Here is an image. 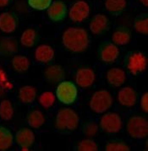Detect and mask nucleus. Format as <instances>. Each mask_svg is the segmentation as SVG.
<instances>
[{
  "label": "nucleus",
  "instance_id": "nucleus-1",
  "mask_svg": "<svg viewBox=\"0 0 148 151\" xmlns=\"http://www.w3.org/2000/svg\"><path fill=\"white\" fill-rule=\"evenodd\" d=\"M62 44L65 50L71 53H83L90 47L91 38L86 29L70 26L62 33Z\"/></svg>",
  "mask_w": 148,
  "mask_h": 151
},
{
  "label": "nucleus",
  "instance_id": "nucleus-2",
  "mask_svg": "<svg viewBox=\"0 0 148 151\" xmlns=\"http://www.w3.org/2000/svg\"><path fill=\"white\" fill-rule=\"evenodd\" d=\"M79 113L73 108L68 106L61 107L55 116L54 127L60 133H71L80 126Z\"/></svg>",
  "mask_w": 148,
  "mask_h": 151
},
{
  "label": "nucleus",
  "instance_id": "nucleus-3",
  "mask_svg": "<svg viewBox=\"0 0 148 151\" xmlns=\"http://www.w3.org/2000/svg\"><path fill=\"white\" fill-rule=\"evenodd\" d=\"M123 64L127 72L132 76H138L147 68V56L141 51H131L125 55Z\"/></svg>",
  "mask_w": 148,
  "mask_h": 151
},
{
  "label": "nucleus",
  "instance_id": "nucleus-4",
  "mask_svg": "<svg viewBox=\"0 0 148 151\" xmlns=\"http://www.w3.org/2000/svg\"><path fill=\"white\" fill-rule=\"evenodd\" d=\"M126 132L131 139L142 140L147 138L148 120L146 116L134 114L126 122Z\"/></svg>",
  "mask_w": 148,
  "mask_h": 151
},
{
  "label": "nucleus",
  "instance_id": "nucleus-5",
  "mask_svg": "<svg viewBox=\"0 0 148 151\" xmlns=\"http://www.w3.org/2000/svg\"><path fill=\"white\" fill-rule=\"evenodd\" d=\"M113 97L106 89L96 91L89 100V108L97 114H103L113 106Z\"/></svg>",
  "mask_w": 148,
  "mask_h": 151
},
{
  "label": "nucleus",
  "instance_id": "nucleus-6",
  "mask_svg": "<svg viewBox=\"0 0 148 151\" xmlns=\"http://www.w3.org/2000/svg\"><path fill=\"white\" fill-rule=\"evenodd\" d=\"M78 95V86L70 80H63L57 85L56 98L64 105H74L77 101Z\"/></svg>",
  "mask_w": 148,
  "mask_h": 151
},
{
  "label": "nucleus",
  "instance_id": "nucleus-7",
  "mask_svg": "<svg viewBox=\"0 0 148 151\" xmlns=\"http://www.w3.org/2000/svg\"><path fill=\"white\" fill-rule=\"evenodd\" d=\"M99 127L108 134L118 133L123 128V117L116 111H107L99 120Z\"/></svg>",
  "mask_w": 148,
  "mask_h": 151
},
{
  "label": "nucleus",
  "instance_id": "nucleus-8",
  "mask_svg": "<svg viewBox=\"0 0 148 151\" xmlns=\"http://www.w3.org/2000/svg\"><path fill=\"white\" fill-rule=\"evenodd\" d=\"M120 51L113 42L104 40L99 44L97 48V57L103 63L110 65L118 59Z\"/></svg>",
  "mask_w": 148,
  "mask_h": 151
},
{
  "label": "nucleus",
  "instance_id": "nucleus-9",
  "mask_svg": "<svg viewBox=\"0 0 148 151\" xmlns=\"http://www.w3.org/2000/svg\"><path fill=\"white\" fill-rule=\"evenodd\" d=\"M91 14V6L85 0H77L69 9V17L74 23H82L87 20Z\"/></svg>",
  "mask_w": 148,
  "mask_h": 151
},
{
  "label": "nucleus",
  "instance_id": "nucleus-10",
  "mask_svg": "<svg viewBox=\"0 0 148 151\" xmlns=\"http://www.w3.org/2000/svg\"><path fill=\"white\" fill-rule=\"evenodd\" d=\"M138 92L131 86L121 88L117 95V100L120 107L124 109L134 108L138 103Z\"/></svg>",
  "mask_w": 148,
  "mask_h": 151
},
{
  "label": "nucleus",
  "instance_id": "nucleus-11",
  "mask_svg": "<svg viewBox=\"0 0 148 151\" xmlns=\"http://www.w3.org/2000/svg\"><path fill=\"white\" fill-rule=\"evenodd\" d=\"M97 79L96 72L91 67H80L74 73L75 85L81 89H88L92 87Z\"/></svg>",
  "mask_w": 148,
  "mask_h": 151
},
{
  "label": "nucleus",
  "instance_id": "nucleus-12",
  "mask_svg": "<svg viewBox=\"0 0 148 151\" xmlns=\"http://www.w3.org/2000/svg\"><path fill=\"white\" fill-rule=\"evenodd\" d=\"M43 78L45 81L52 85H58L65 79V69L60 64H48L44 68Z\"/></svg>",
  "mask_w": 148,
  "mask_h": 151
},
{
  "label": "nucleus",
  "instance_id": "nucleus-13",
  "mask_svg": "<svg viewBox=\"0 0 148 151\" xmlns=\"http://www.w3.org/2000/svg\"><path fill=\"white\" fill-rule=\"evenodd\" d=\"M48 17L53 23L62 22L66 18L68 8L63 0H54L48 8Z\"/></svg>",
  "mask_w": 148,
  "mask_h": 151
},
{
  "label": "nucleus",
  "instance_id": "nucleus-14",
  "mask_svg": "<svg viewBox=\"0 0 148 151\" xmlns=\"http://www.w3.org/2000/svg\"><path fill=\"white\" fill-rule=\"evenodd\" d=\"M19 24L18 15L14 12L5 11L0 14V30L5 34H11L17 30Z\"/></svg>",
  "mask_w": 148,
  "mask_h": 151
},
{
  "label": "nucleus",
  "instance_id": "nucleus-15",
  "mask_svg": "<svg viewBox=\"0 0 148 151\" xmlns=\"http://www.w3.org/2000/svg\"><path fill=\"white\" fill-rule=\"evenodd\" d=\"M110 28V20L103 14H97L93 16L90 23L89 29L93 35L102 36L108 32Z\"/></svg>",
  "mask_w": 148,
  "mask_h": 151
},
{
  "label": "nucleus",
  "instance_id": "nucleus-16",
  "mask_svg": "<svg viewBox=\"0 0 148 151\" xmlns=\"http://www.w3.org/2000/svg\"><path fill=\"white\" fill-rule=\"evenodd\" d=\"M127 79L125 70L119 67H112L105 73V80L107 84L113 87H120L125 83Z\"/></svg>",
  "mask_w": 148,
  "mask_h": 151
},
{
  "label": "nucleus",
  "instance_id": "nucleus-17",
  "mask_svg": "<svg viewBox=\"0 0 148 151\" xmlns=\"http://www.w3.org/2000/svg\"><path fill=\"white\" fill-rule=\"evenodd\" d=\"M19 46L17 39L13 36L0 37V57L8 58L18 53Z\"/></svg>",
  "mask_w": 148,
  "mask_h": 151
},
{
  "label": "nucleus",
  "instance_id": "nucleus-18",
  "mask_svg": "<svg viewBox=\"0 0 148 151\" xmlns=\"http://www.w3.org/2000/svg\"><path fill=\"white\" fill-rule=\"evenodd\" d=\"M35 61L41 64H50L55 58V50L48 44H41L34 51Z\"/></svg>",
  "mask_w": 148,
  "mask_h": 151
},
{
  "label": "nucleus",
  "instance_id": "nucleus-19",
  "mask_svg": "<svg viewBox=\"0 0 148 151\" xmlns=\"http://www.w3.org/2000/svg\"><path fill=\"white\" fill-rule=\"evenodd\" d=\"M35 133L27 127L19 128L14 135V142L20 148H31L35 144Z\"/></svg>",
  "mask_w": 148,
  "mask_h": 151
},
{
  "label": "nucleus",
  "instance_id": "nucleus-20",
  "mask_svg": "<svg viewBox=\"0 0 148 151\" xmlns=\"http://www.w3.org/2000/svg\"><path fill=\"white\" fill-rule=\"evenodd\" d=\"M132 40V31L127 26L121 25L117 27L113 35H112V42L117 45L118 47H124L131 42Z\"/></svg>",
  "mask_w": 148,
  "mask_h": 151
},
{
  "label": "nucleus",
  "instance_id": "nucleus-21",
  "mask_svg": "<svg viewBox=\"0 0 148 151\" xmlns=\"http://www.w3.org/2000/svg\"><path fill=\"white\" fill-rule=\"evenodd\" d=\"M37 96V89L32 85H23L18 89L17 99L19 102L22 105H31L36 101Z\"/></svg>",
  "mask_w": 148,
  "mask_h": 151
},
{
  "label": "nucleus",
  "instance_id": "nucleus-22",
  "mask_svg": "<svg viewBox=\"0 0 148 151\" xmlns=\"http://www.w3.org/2000/svg\"><path fill=\"white\" fill-rule=\"evenodd\" d=\"M26 122L29 127L34 129H39L43 127L46 122V116L43 111L38 107H32L26 115Z\"/></svg>",
  "mask_w": 148,
  "mask_h": 151
},
{
  "label": "nucleus",
  "instance_id": "nucleus-23",
  "mask_svg": "<svg viewBox=\"0 0 148 151\" xmlns=\"http://www.w3.org/2000/svg\"><path fill=\"white\" fill-rule=\"evenodd\" d=\"M11 68L13 71L16 73H25L31 68V60L26 55L16 53L13 56L11 59Z\"/></svg>",
  "mask_w": 148,
  "mask_h": 151
},
{
  "label": "nucleus",
  "instance_id": "nucleus-24",
  "mask_svg": "<svg viewBox=\"0 0 148 151\" xmlns=\"http://www.w3.org/2000/svg\"><path fill=\"white\" fill-rule=\"evenodd\" d=\"M40 41L39 32L33 27L26 28L20 36V44L25 48H33Z\"/></svg>",
  "mask_w": 148,
  "mask_h": 151
},
{
  "label": "nucleus",
  "instance_id": "nucleus-25",
  "mask_svg": "<svg viewBox=\"0 0 148 151\" xmlns=\"http://www.w3.org/2000/svg\"><path fill=\"white\" fill-rule=\"evenodd\" d=\"M104 7L111 15L119 16L127 8V0H105Z\"/></svg>",
  "mask_w": 148,
  "mask_h": 151
},
{
  "label": "nucleus",
  "instance_id": "nucleus-26",
  "mask_svg": "<svg viewBox=\"0 0 148 151\" xmlns=\"http://www.w3.org/2000/svg\"><path fill=\"white\" fill-rule=\"evenodd\" d=\"M14 145V135L5 126L0 125V151L9 150Z\"/></svg>",
  "mask_w": 148,
  "mask_h": 151
},
{
  "label": "nucleus",
  "instance_id": "nucleus-27",
  "mask_svg": "<svg viewBox=\"0 0 148 151\" xmlns=\"http://www.w3.org/2000/svg\"><path fill=\"white\" fill-rule=\"evenodd\" d=\"M14 116V106L9 99L0 102V118L4 121H10Z\"/></svg>",
  "mask_w": 148,
  "mask_h": 151
},
{
  "label": "nucleus",
  "instance_id": "nucleus-28",
  "mask_svg": "<svg viewBox=\"0 0 148 151\" xmlns=\"http://www.w3.org/2000/svg\"><path fill=\"white\" fill-rule=\"evenodd\" d=\"M134 28L139 34L147 36L148 34V14L147 13H141L135 19Z\"/></svg>",
  "mask_w": 148,
  "mask_h": 151
},
{
  "label": "nucleus",
  "instance_id": "nucleus-29",
  "mask_svg": "<svg viewBox=\"0 0 148 151\" xmlns=\"http://www.w3.org/2000/svg\"><path fill=\"white\" fill-rule=\"evenodd\" d=\"M106 151H130V145L122 139H112L106 143L104 146Z\"/></svg>",
  "mask_w": 148,
  "mask_h": 151
},
{
  "label": "nucleus",
  "instance_id": "nucleus-30",
  "mask_svg": "<svg viewBox=\"0 0 148 151\" xmlns=\"http://www.w3.org/2000/svg\"><path fill=\"white\" fill-rule=\"evenodd\" d=\"M56 96L52 91H44L38 97V103L43 108L48 110L52 108L56 103Z\"/></svg>",
  "mask_w": 148,
  "mask_h": 151
},
{
  "label": "nucleus",
  "instance_id": "nucleus-31",
  "mask_svg": "<svg viewBox=\"0 0 148 151\" xmlns=\"http://www.w3.org/2000/svg\"><path fill=\"white\" fill-rule=\"evenodd\" d=\"M99 125L95 121H87L82 126V133L89 139L96 137L99 133Z\"/></svg>",
  "mask_w": 148,
  "mask_h": 151
},
{
  "label": "nucleus",
  "instance_id": "nucleus-32",
  "mask_svg": "<svg viewBox=\"0 0 148 151\" xmlns=\"http://www.w3.org/2000/svg\"><path fill=\"white\" fill-rule=\"evenodd\" d=\"M76 150L78 151H97L99 147L93 139L87 138L80 140L78 143Z\"/></svg>",
  "mask_w": 148,
  "mask_h": 151
},
{
  "label": "nucleus",
  "instance_id": "nucleus-33",
  "mask_svg": "<svg viewBox=\"0 0 148 151\" xmlns=\"http://www.w3.org/2000/svg\"><path fill=\"white\" fill-rule=\"evenodd\" d=\"M29 6L36 10H45L52 4L53 0H27Z\"/></svg>",
  "mask_w": 148,
  "mask_h": 151
},
{
  "label": "nucleus",
  "instance_id": "nucleus-34",
  "mask_svg": "<svg viewBox=\"0 0 148 151\" xmlns=\"http://www.w3.org/2000/svg\"><path fill=\"white\" fill-rule=\"evenodd\" d=\"M0 85L6 91L7 89H11V83L9 81L8 77L6 76V73L5 72L0 68Z\"/></svg>",
  "mask_w": 148,
  "mask_h": 151
},
{
  "label": "nucleus",
  "instance_id": "nucleus-35",
  "mask_svg": "<svg viewBox=\"0 0 148 151\" xmlns=\"http://www.w3.org/2000/svg\"><path fill=\"white\" fill-rule=\"evenodd\" d=\"M140 106L142 111H144L146 114L148 112V93L146 91L142 94V96L140 98Z\"/></svg>",
  "mask_w": 148,
  "mask_h": 151
},
{
  "label": "nucleus",
  "instance_id": "nucleus-36",
  "mask_svg": "<svg viewBox=\"0 0 148 151\" xmlns=\"http://www.w3.org/2000/svg\"><path fill=\"white\" fill-rule=\"evenodd\" d=\"M13 0H0V9H5L12 4Z\"/></svg>",
  "mask_w": 148,
  "mask_h": 151
},
{
  "label": "nucleus",
  "instance_id": "nucleus-37",
  "mask_svg": "<svg viewBox=\"0 0 148 151\" xmlns=\"http://www.w3.org/2000/svg\"><path fill=\"white\" fill-rule=\"evenodd\" d=\"M5 96V90L0 85V98Z\"/></svg>",
  "mask_w": 148,
  "mask_h": 151
},
{
  "label": "nucleus",
  "instance_id": "nucleus-38",
  "mask_svg": "<svg viewBox=\"0 0 148 151\" xmlns=\"http://www.w3.org/2000/svg\"><path fill=\"white\" fill-rule=\"evenodd\" d=\"M139 2L141 3V4H142L145 8H147L148 6V0H139Z\"/></svg>",
  "mask_w": 148,
  "mask_h": 151
},
{
  "label": "nucleus",
  "instance_id": "nucleus-39",
  "mask_svg": "<svg viewBox=\"0 0 148 151\" xmlns=\"http://www.w3.org/2000/svg\"><path fill=\"white\" fill-rule=\"evenodd\" d=\"M21 150H29V148H21Z\"/></svg>",
  "mask_w": 148,
  "mask_h": 151
}]
</instances>
